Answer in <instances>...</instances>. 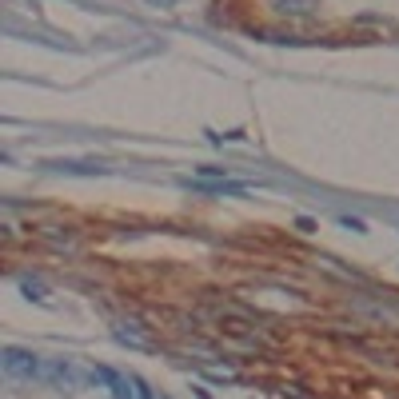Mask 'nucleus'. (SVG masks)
I'll list each match as a JSON object with an SVG mask.
<instances>
[{
	"instance_id": "f257e3e1",
	"label": "nucleus",
	"mask_w": 399,
	"mask_h": 399,
	"mask_svg": "<svg viewBox=\"0 0 399 399\" xmlns=\"http://www.w3.org/2000/svg\"><path fill=\"white\" fill-rule=\"evenodd\" d=\"M4 371L16 375V380H32V375H40V371H44V364H40V355H32V351L4 348Z\"/></svg>"
},
{
	"instance_id": "f03ea898",
	"label": "nucleus",
	"mask_w": 399,
	"mask_h": 399,
	"mask_svg": "<svg viewBox=\"0 0 399 399\" xmlns=\"http://www.w3.org/2000/svg\"><path fill=\"white\" fill-rule=\"evenodd\" d=\"M312 8V0H275V12L280 16H303Z\"/></svg>"
},
{
	"instance_id": "7ed1b4c3",
	"label": "nucleus",
	"mask_w": 399,
	"mask_h": 399,
	"mask_svg": "<svg viewBox=\"0 0 399 399\" xmlns=\"http://www.w3.org/2000/svg\"><path fill=\"white\" fill-rule=\"evenodd\" d=\"M20 287L28 291V300H48V296H44V284H32V280H24Z\"/></svg>"
},
{
	"instance_id": "20e7f679",
	"label": "nucleus",
	"mask_w": 399,
	"mask_h": 399,
	"mask_svg": "<svg viewBox=\"0 0 399 399\" xmlns=\"http://www.w3.org/2000/svg\"><path fill=\"white\" fill-rule=\"evenodd\" d=\"M152 8H172V4H180V0H148Z\"/></svg>"
}]
</instances>
